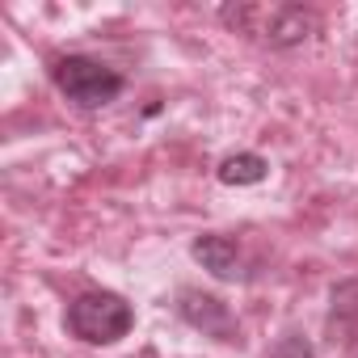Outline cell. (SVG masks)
<instances>
[{
  "mask_svg": "<svg viewBox=\"0 0 358 358\" xmlns=\"http://www.w3.org/2000/svg\"><path fill=\"white\" fill-rule=\"evenodd\" d=\"M220 22L232 34H241L257 47H270V51L303 47L320 30L316 9H303V5H224Z\"/></svg>",
  "mask_w": 358,
  "mask_h": 358,
  "instance_id": "obj_1",
  "label": "cell"
},
{
  "mask_svg": "<svg viewBox=\"0 0 358 358\" xmlns=\"http://www.w3.org/2000/svg\"><path fill=\"white\" fill-rule=\"evenodd\" d=\"M64 329L85 345H114L135 329V308L118 291H80L64 312Z\"/></svg>",
  "mask_w": 358,
  "mask_h": 358,
  "instance_id": "obj_2",
  "label": "cell"
},
{
  "mask_svg": "<svg viewBox=\"0 0 358 358\" xmlns=\"http://www.w3.org/2000/svg\"><path fill=\"white\" fill-rule=\"evenodd\" d=\"M51 80L76 110H106L127 89L122 72L93 59V55H55L51 59Z\"/></svg>",
  "mask_w": 358,
  "mask_h": 358,
  "instance_id": "obj_3",
  "label": "cell"
},
{
  "mask_svg": "<svg viewBox=\"0 0 358 358\" xmlns=\"http://www.w3.org/2000/svg\"><path fill=\"white\" fill-rule=\"evenodd\" d=\"M177 316H182L190 329H199L203 337L220 341V345H245V333H241L236 312L220 295H211V291L182 287V291H177Z\"/></svg>",
  "mask_w": 358,
  "mask_h": 358,
  "instance_id": "obj_4",
  "label": "cell"
},
{
  "mask_svg": "<svg viewBox=\"0 0 358 358\" xmlns=\"http://www.w3.org/2000/svg\"><path fill=\"white\" fill-rule=\"evenodd\" d=\"M190 257L220 282H249V262L241 241L224 236V232H199L190 241Z\"/></svg>",
  "mask_w": 358,
  "mask_h": 358,
  "instance_id": "obj_5",
  "label": "cell"
},
{
  "mask_svg": "<svg viewBox=\"0 0 358 358\" xmlns=\"http://www.w3.org/2000/svg\"><path fill=\"white\" fill-rule=\"evenodd\" d=\"M329 337H333V345L341 341L350 354L358 350V282H337V287H333Z\"/></svg>",
  "mask_w": 358,
  "mask_h": 358,
  "instance_id": "obj_6",
  "label": "cell"
},
{
  "mask_svg": "<svg viewBox=\"0 0 358 358\" xmlns=\"http://www.w3.org/2000/svg\"><path fill=\"white\" fill-rule=\"evenodd\" d=\"M215 177L224 186H262L266 177H270V160L262 156V152H232V156H224L220 160V169H215Z\"/></svg>",
  "mask_w": 358,
  "mask_h": 358,
  "instance_id": "obj_7",
  "label": "cell"
},
{
  "mask_svg": "<svg viewBox=\"0 0 358 358\" xmlns=\"http://www.w3.org/2000/svg\"><path fill=\"white\" fill-rule=\"evenodd\" d=\"M266 358H316V350H312V341H308L303 333H282V337L270 345Z\"/></svg>",
  "mask_w": 358,
  "mask_h": 358,
  "instance_id": "obj_8",
  "label": "cell"
}]
</instances>
